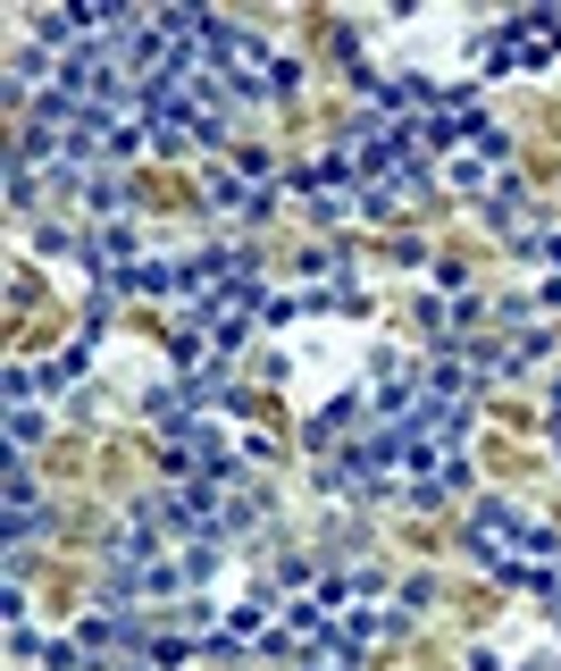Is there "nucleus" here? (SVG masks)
Returning a JSON list of instances; mask_svg holds the SVG:
<instances>
[{
  "mask_svg": "<svg viewBox=\"0 0 561 671\" xmlns=\"http://www.w3.org/2000/svg\"><path fill=\"white\" fill-rule=\"evenodd\" d=\"M42 77H51V59H42V51H18V68H9V93H26V84H42Z\"/></svg>",
  "mask_w": 561,
  "mask_h": 671,
  "instance_id": "f257e3e1",
  "label": "nucleus"
},
{
  "mask_svg": "<svg viewBox=\"0 0 561 671\" xmlns=\"http://www.w3.org/2000/svg\"><path fill=\"white\" fill-rule=\"evenodd\" d=\"M487 218H494V227H520V185L494 193V211H487Z\"/></svg>",
  "mask_w": 561,
  "mask_h": 671,
  "instance_id": "f03ea898",
  "label": "nucleus"
},
{
  "mask_svg": "<svg viewBox=\"0 0 561 671\" xmlns=\"http://www.w3.org/2000/svg\"><path fill=\"white\" fill-rule=\"evenodd\" d=\"M42 437V420H34V411H9V445H18V454H26V445H34Z\"/></svg>",
  "mask_w": 561,
  "mask_h": 671,
  "instance_id": "7ed1b4c3",
  "label": "nucleus"
}]
</instances>
